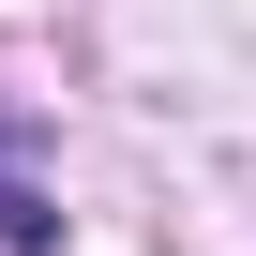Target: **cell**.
<instances>
[{
	"label": "cell",
	"mask_w": 256,
	"mask_h": 256,
	"mask_svg": "<svg viewBox=\"0 0 256 256\" xmlns=\"http://www.w3.org/2000/svg\"><path fill=\"white\" fill-rule=\"evenodd\" d=\"M46 241H60V196L30 181V120L0 106V256H46Z\"/></svg>",
	"instance_id": "1"
}]
</instances>
